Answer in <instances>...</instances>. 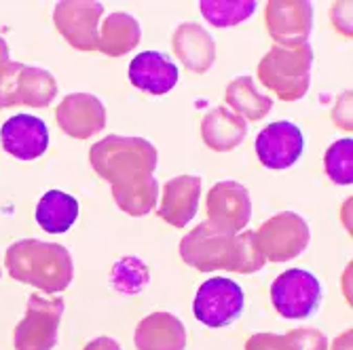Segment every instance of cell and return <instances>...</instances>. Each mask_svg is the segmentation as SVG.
I'll return each mask as SVG.
<instances>
[{"label":"cell","mask_w":353,"mask_h":350,"mask_svg":"<svg viewBox=\"0 0 353 350\" xmlns=\"http://www.w3.org/2000/svg\"><path fill=\"white\" fill-rule=\"evenodd\" d=\"M351 342H353V331L349 329V331L341 333V336L332 342V348H328V350H351Z\"/></svg>","instance_id":"cell-31"},{"label":"cell","mask_w":353,"mask_h":350,"mask_svg":"<svg viewBox=\"0 0 353 350\" xmlns=\"http://www.w3.org/2000/svg\"><path fill=\"white\" fill-rule=\"evenodd\" d=\"M227 104L243 120L245 118L248 120H261L273 108V100L269 98V95L261 93L254 83V78H250V76H237L229 83Z\"/></svg>","instance_id":"cell-24"},{"label":"cell","mask_w":353,"mask_h":350,"mask_svg":"<svg viewBox=\"0 0 353 350\" xmlns=\"http://www.w3.org/2000/svg\"><path fill=\"white\" fill-rule=\"evenodd\" d=\"M313 47H273L259 63V78L279 100L296 102L305 98L311 85Z\"/></svg>","instance_id":"cell-4"},{"label":"cell","mask_w":353,"mask_h":350,"mask_svg":"<svg viewBox=\"0 0 353 350\" xmlns=\"http://www.w3.org/2000/svg\"><path fill=\"white\" fill-rule=\"evenodd\" d=\"M127 76H130V83L136 89L144 93L165 95L176 87L180 72H178V66L165 53L142 51L132 59Z\"/></svg>","instance_id":"cell-16"},{"label":"cell","mask_w":353,"mask_h":350,"mask_svg":"<svg viewBox=\"0 0 353 350\" xmlns=\"http://www.w3.org/2000/svg\"><path fill=\"white\" fill-rule=\"evenodd\" d=\"M142 30L136 17L130 13H112L104 19L100 36H98V51L108 57H123L140 45Z\"/></svg>","instance_id":"cell-22"},{"label":"cell","mask_w":353,"mask_h":350,"mask_svg":"<svg viewBox=\"0 0 353 350\" xmlns=\"http://www.w3.org/2000/svg\"><path fill=\"white\" fill-rule=\"evenodd\" d=\"M110 281H112V287L119 294L136 296L150 283V270H148V266L140 258L127 256V258H121L112 266Z\"/></svg>","instance_id":"cell-26"},{"label":"cell","mask_w":353,"mask_h":350,"mask_svg":"<svg viewBox=\"0 0 353 350\" xmlns=\"http://www.w3.org/2000/svg\"><path fill=\"white\" fill-rule=\"evenodd\" d=\"M174 53L182 61V66L195 74H205L216 59V43L212 34L199 23H182L172 36Z\"/></svg>","instance_id":"cell-18"},{"label":"cell","mask_w":353,"mask_h":350,"mask_svg":"<svg viewBox=\"0 0 353 350\" xmlns=\"http://www.w3.org/2000/svg\"><path fill=\"white\" fill-rule=\"evenodd\" d=\"M201 135L208 148L216 152L235 150L248 135V122L227 106H218L203 116Z\"/></svg>","instance_id":"cell-20"},{"label":"cell","mask_w":353,"mask_h":350,"mask_svg":"<svg viewBox=\"0 0 353 350\" xmlns=\"http://www.w3.org/2000/svg\"><path fill=\"white\" fill-rule=\"evenodd\" d=\"M180 256L184 264L199 272L229 270L237 274H254L265 266V258L252 230L227 234L214 230L208 221L182 239Z\"/></svg>","instance_id":"cell-2"},{"label":"cell","mask_w":353,"mask_h":350,"mask_svg":"<svg viewBox=\"0 0 353 350\" xmlns=\"http://www.w3.org/2000/svg\"><path fill=\"white\" fill-rule=\"evenodd\" d=\"M93 171L110 184L119 209L142 217L157 207V148L144 138L108 135L89 150Z\"/></svg>","instance_id":"cell-1"},{"label":"cell","mask_w":353,"mask_h":350,"mask_svg":"<svg viewBox=\"0 0 353 350\" xmlns=\"http://www.w3.org/2000/svg\"><path fill=\"white\" fill-rule=\"evenodd\" d=\"M259 7L254 0H203L199 9L203 17L216 28H231L250 19Z\"/></svg>","instance_id":"cell-25"},{"label":"cell","mask_w":353,"mask_h":350,"mask_svg":"<svg viewBox=\"0 0 353 350\" xmlns=\"http://www.w3.org/2000/svg\"><path fill=\"white\" fill-rule=\"evenodd\" d=\"M332 21L343 36L351 39V3H339L332 9Z\"/></svg>","instance_id":"cell-29"},{"label":"cell","mask_w":353,"mask_h":350,"mask_svg":"<svg viewBox=\"0 0 353 350\" xmlns=\"http://www.w3.org/2000/svg\"><path fill=\"white\" fill-rule=\"evenodd\" d=\"M138 350H184L186 327L172 312H152L136 327Z\"/></svg>","instance_id":"cell-19"},{"label":"cell","mask_w":353,"mask_h":350,"mask_svg":"<svg viewBox=\"0 0 353 350\" xmlns=\"http://www.w3.org/2000/svg\"><path fill=\"white\" fill-rule=\"evenodd\" d=\"M63 314L61 298H47L45 294H32L28 298L26 314L15 327V350H53L59 336Z\"/></svg>","instance_id":"cell-7"},{"label":"cell","mask_w":353,"mask_h":350,"mask_svg":"<svg viewBox=\"0 0 353 350\" xmlns=\"http://www.w3.org/2000/svg\"><path fill=\"white\" fill-rule=\"evenodd\" d=\"M252 217V201L248 188L239 182L224 179L214 184L208 195V224L227 234L241 232Z\"/></svg>","instance_id":"cell-11"},{"label":"cell","mask_w":353,"mask_h":350,"mask_svg":"<svg viewBox=\"0 0 353 350\" xmlns=\"http://www.w3.org/2000/svg\"><path fill=\"white\" fill-rule=\"evenodd\" d=\"M267 30L277 47L307 45L313 30V7L307 0H271L267 5Z\"/></svg>","instance_id":"cell-13"},{"label":"cell","mask_w":353,"mask_h":350,"mask_svg":"<svg viewBox=\"0 0 353 350\" xmlns=\"http://www.w3.org/2000/svg\"><path fill=\"white\" fill-rule=\"evenodd\" d=\"M5 266L11 278L32 285L45 296H57L68 289L74 276L70 251L59 243L21 239L7 249Z\"/></svg>","instance_id":"cell-3"},{"label":"cell","mask_w":353,"mask_h":350,"mask_svg":"<svg viewBox=\"0 0 353 350\" xmlns=\"http://www.w3.org/2000/svg\"><path fill=\"white\" fill-rule=\"evenodd\" d=\"M271 302L283 319H309L322 304V283L309 270L290 268L273 281Z\"/></svg>","instance_id":"cell-8"},{"label":"cell","mask_w":353,"mask_h":350,"mask_svg":"<svg viewBox=\"0 0 353 350\" xmlns=\"http://www.w3.org/2000/svg\"><path fill=\"white\" fill-rule=\"evenodd\" d=\"M332 118L341 129L351 131V91H345L339 98V104L332 110Z\"/></svg>","instance_id":"cell-28"},{"label":"cell","mask_w":353,"mask_h":350,"mask_svg":"<svg viewBox=\"0 0 353 350\" xmlns=\"http://www.w3.org/2000/svg\"><path fill=\"white\" fill-rule=\"evenodd\" d=\"M0 142L19 161H37L49 148V129L39 116L15 114L0 129Z\"/></svg>","instance_id":"cell-15"},{"label":"cell","mask_w":353,"mask_h":350,"mask_svg":"<svg viewBox=\"0 0 353 350\" xmlns=\"http://www.w3.org/2000/svg\"><path fill=\"white\" fill-rule=\"evenodd\" d=\"M57 98V83L51 72L11 57L0 59V110L13 106L47 108Z\"/></svg>","instance_id":"cell-5"},{"label":"cell","mask_w":353,"mask_h":350,"mask_svg":"<svg viewBox=\"0 0 353 350\" xmlns=\"http://www.w3.org/2000/svg\"><path fill=\"white\" fill-rule=\"evenodd\" d=\"M305 150L301 127L290 120H277L267 124L256 138V156L273 171L290 169Z\"/></svg>","instance_id":"cell-12"},{"label":"cell","mask_w":353,"mask_h":350,"mask_svg":"<svg viewBox=\"0 0 353 350\" xmlns=\"http://www.w3.org/2000/svg\"><path fill=\"white\" fill-rule=\"evenodd\" d=\"M245 306V296L239 285L227 276L208 278L197 289L192 312L205 327H227L235 323Z\"/></svg>","instance_id":"cell-9"},{"label":"cell","mask_w":353,"mask_h":350,"mask_svg":"<svg viewBox=\"0 0 353 350\" xmlns=\"http://www.w3.org/2000/svg\"><path fill=\"white\" fill-rule=\"evenodd\" d=\"M55 120L66 135L74 140H89L91 135L104 131L106 108L91 93H70L57 106Z\"/></svg>","instance_id":"cell-14"},{"label":"cell","mask_w":353,"mask_h":350,"mask_svg":"<svg viewBox=\"0 0 353 350\" xmlns=\"http://www.w3.org/2000/svg\"><path fill=\"white\" fill-rule=\"evenodd\" d=\"M104 15V5L93 0H66L57 3L53 11L55 28L61 32L74 49L95 51L100 36V19Z\"/></svg>","instance_id":"cell-10"},{"label":"cell","mask_w":353,"mask_h":350,"mask_svg":"<svg viewBox=\"0 0 353 350\" xmlns=\"http://www.w3.org/2000/svg\"><path fill=\"white\" fill-rule=\"evenodd\" d=\"M328 338L319 329H292L279 333H254L245 342V350H328Z\"/></svg>","instance_id":"cell-23"},{"label":"cell","mask_w":353,"mask_h":350,"mask_svg":"<svg viewBox=\"0 0 353 350\" xmlns=\"http://www.w3.org/2000/svg\"><path fill=\"white\" fill-rule=\"evenodd\" d=\"M83 350H121V346H119V342H117V340L106 338V336H100V338L91 340Z\"/></svg>","instance_id":"cell-30"},{"label":"cell","mask_w":353,"mask_h":350,"mask_svg":"<svg viewBox=\"0 0 353 350\" xmlns=\"http://www.w3.org/2000/svg\"><path fill=\"white\" fill-rule=\"evenodd\" d=\"M0 276H3V270H0Z\"/></svg>","instance_id":"cell-33"},{"label":"cell","mask_w":353,"mask_h":350,"mask_svg":"<svg viewBox=\"0 0 353 350\" xmlns=\"http://www.w3.org/2000/svg\"><path fill=\"white\" fill-rule=\"evenodd\" d=\"M79 219V201L61 190H49L37 205V224L49 234L68 232Z\"/></svg>","instance_id":"cell-21"},{"label":"cell","mask_w":353,"mask_h":350,"mask_svg":"<svg viewBox=\"0 0 353 350\" xmlns=\"http://www.w3.org/2000/svg\"><path fill=\"white\" fill-rule=\"evenodd\" d=\"M199 199H201V177L178 175L163 186V199H161V207H159V215L170 226L184 228L197 215Z\"/></svg>","instance_id":"cell-17"},{"label":"cell","mask_w":353,"mask_h":350,"mask_svg":"<svg viewBox=\"0 0 353 350\" xmlns=\"http://www.w3.org/2000/svg\"><path fill=\"white\" fill-rule=\"evenodd\" d=\"M3 57H9V47H7V41L0 36V59Z\"/></svg>","instance_id":"cell-32"},{"label":"cell","mask_w":353,"mask_h":350,"mask_svg":"<svg viewBox=\"0 0 353 350\" xmlns=\"http://www.w3.org/2000/svg\"><path fill=\"white\" fill-rule=\"evenodd\" d=\"M326 175L339 186L353 184V140L343 138L334 142L324 156Z\"/></svg>","instance_id":"cell-27"},{"label":"cell","mask_w":353,"mask_h":350,"mask_svg":"<svg viewBox=\"0 0 353 350\" xmlns=\"http://www.w3.org/2000/svg\"><path fill=\"white\" fill-rule=\"evenodd\" d=\"M265 262L281 264L299 258L311 241V230L305 217L294 211H281L267 219L265 224L254 232Z\"/></svg>","instance_id":"cell-6"}]
</instances>
